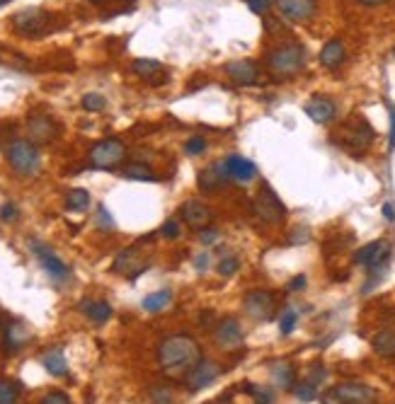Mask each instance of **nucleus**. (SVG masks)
<instances>
[{"label": "nucleus", "instance_id": "1", "mask_svg": "<svg viewBox=\"0 0 395 404\" xmlns=\"http://www.w3.org/2000/svg\"><path fill=\"white\" fill-rule=\"evenodd\" d=\"M204 358L201 346L189 334H168L158 344V363L168 378H184L196 363Z\"/></svg>", "mask_w": 395, "mask_h": 404}, {"label": "nucleus", "instance_id": "2", "mask_svg": "<svg viewBox=\"0 0 395 404\" xmlns=\"http://www.w3.org/2000/svg\"><path fill=\"white\" fill-rule=\"evenodd\" d=\"M391 242L388 240H374V242L364 245V247H359L356 252L352 254V261L356 266H364L366 274H369V278H366V286L361 288V293H369L374 291V288L381 283L383 274H386L388 269V259H391Z\"/></svg>", "mask_w": 395, "mask_h": 404}, {"label": "nucleus", "instance_id": "3", "mask_svg": "<svg viewBox=\"0 0 395 404\" xmlns=\"http://www.w3.org/2000/svg\"><path fill=\"white\" fill-rule=\"evenodd\" d=\"M306 65V48L299 41H284L267 53V73L274 80H289Z\"/></svg>", "mask_w": 395, "mask_h": 404}, {"label": "nucleus", "instance_id": "4", "mask_svg": "<svg viewBox=\"0 0 395 404\" xmlns=\"http://www.w3.org/2000/svg\"><path fill=\"white\" fill-rule=\"evenodd\" d=\"M5 157H8V165L13 167V172L20 177H35L42 170L39 148L32 141H10Z\"/></svg>", "mask_w": 395, "mask_h": 404}, {"label": "nucleus", "instance_id": "5", "mask_svg": "<svg viewBox=\"0 0 395 404\" xmlns=\"http://www.w3.org/2000/svg\"><path fill=\"white\" fill-rule=\"evenodd\" d=\"M10 25H13V30L18 32L20 37L37 39V37H44L46 32H51L54 15L46 13L44 8H25L13 15Z\"/></svg>", "mask_w": 395, "mask_h": 404}, {"label": "nucleus", "instance_id": "6", "mask_svg": "<svg viewBox=\"0 0 395 404\" xmlns=\"http://www.w3.org/2000/svg\"><path fill=\"white\" fill-rule=\"evenodd\" d=\"M252 211L267 226H282L287 221V206L282 204L279 194L274 192L270 184H262L260 192H257L255 201H252Z\"/></svg>", "mask_w": 395, "mask_h": 404}, {"label": "nucleus", "instance_id": "7", "mask_svg": "<svg viewBox=\"0 0 395 404\" xmlns=\"http://www.w3.org/2000/svg\"><path fill=\"white\" fill-rule=\"evenodd\" d=\"M243 310L255 322H272L279 313V300L272 291L252 288V291L243 296Z\"/></svg>", "mask_w": 395, "mask_h": 404}, {"label": "nucleus", "instance_id": "8", "mask_svg": "<svg viewBox=\"0 0 395 404\" xmlns=\"http://www.w3.org/2000/svg\"><path fill=\"white\" fill-rule=\"evenodd\" d=\"M124 157H126V145L122 141L104 138L100 143L92 145L87 160H90V165L95 167V170H114V167L122 165Z\"/></svg>", "mask_w": 395, "mask_h": 404}, {"label": "nucleus", "instance_id": "9", "mask_svg": "<svg viewBox=\"0 0 395 404\" xmlns=\"http://www.w3.org/2000/svg\"><path fill=\"white\" fill-rule=\"evenodd\" d=\"M30 249H32V254L39 259L42 269L51 276V281H56V283L68 281V278H70V266L65 264V261L56 252H54L49 245L39 242V240H30Z\"/></svg>", "mask_w": 395, "mask_h": 404}, {"label": "nucleus", "instance_id": "10", "mask_svg": "<svg viewBox=\"0 0 395 404\" xmlns=\"http://www.w3.org/2000/svg\"><path fill=\"white\" fill-rule=\"evenodd\" d=\"M330 392L337 404H378V390L364 383H339Z\"/></svg>", "mask_w": 395, "mask_h": 404}, {"label": "nucleus", "instance_id": "11", "mask_svg": "<svg viewBox=\"0 0 395 404\" xmlns=\"http://www.w3.org/2000/svg\"><path fill=\"white\" fill-rule=\"evenodd\" d=\"M218 375H221V365L213 361V358H201V361L184 375V387H187L189 392H201L216 383Z\"/></svg>", "mask_w": 395, "mask_h": 404}, {"label": "nucleus", "instance_id": "12", "mask_svg": "<svg viewBox=\"0 0 395 404\" xmlns=\"http://www.w3.org/2000/svg\"><path fill=\"white\" fill-rule=\"evenodd\" d=\"M213 344H216L221 351H235L245 344L243 327L235 318H223L218 320V325L213 327Z\"/></svg>", "mask_w": 395, "mask_h": 404}, {"label": "nucleus", "instance_id": "13", "mask_svg": "<svg viewBox=\"0 0 395 404\" xmlns=\"http://www.w3.org/2000/svg\"><path fill=\"white\" fill-rule=\"evenodd\" d=\"M274 8L284 20L303 25L311 22L318 13V0H274Z\"/></svg>", "mask_w": 395, "mask_h": 404}, {"label": "nucleus", "instance_id": "14", "mask_svg": "<svg viewBox=\"0 0 395 404\" xmlns=\"http://www.w3.org/2000/svg\"><path fill=\"white\" fill-rule=\"evenodd\" d=\"M58 131L61 129H58L56 119H51L44 112H35L30 119H27V133H30V141L35 145L51 143V141L58 136Z\"/></svg>", "mask_w": 395, "mask_h": 404}, {"label": "nucleus", "instance_id": "15", "mask_svg": "<svg viewBox=\"0 0 395 404\" xmlns=\"http://www.w3.org/2000/svg\"><path fill=\"white\" fill-rule=\"evenodd\" d=\"M180 218H182L189 228H194V230H204V228L211 226L216 216H213V211L208 209L204 201L187 199L182 206H180Z\"/></svg>", "mask_w": 395, "mask_h": 404}, {"label": "nucleus", "instance_id": "16", "mask_svg": "<svg viewBox=\"0 0 395 404\" xmlns=\"http://www.w3.org/2000/svg\"><path fill=\"white\" fill-rule=\"evenodd\" d=\"M151 266V261L139 254V247H129L114 259L112 271L114 274H124L126 278H139Z\"/></svg>", "mask_w": 395, "mask_h": 404}, {"label": "nucleus", "instance_id": "17", "mask_svg": "<svg viewBox=\"0 0 395 404\" xmlns=\"http://www.w3.org/2000/svg\"><path fill=\"white\" fill-rule=\"evenodd\" d=\"M0 334H3V348H5V351H10V353L20 351V348L25 346V344L30 341V337H32L25 322L13 320V318L0 322Z\"/></svg>", "mask_w": 395, "mask_h": 404}, {"label": "nucleus", "instance_id": "18", "mask_svg": "<svg viewBox=\"0 0 395 404\" xmlns=\"http://www.w3.org/2000/svg\"><path fill=\"white\" fill-rule=\"evenodd\" d=\"M228 179H230V174H228L226 160H216V162H211L206 170L199 172V189L204 194H216L226 187Z\"/></svg>", "mask_w": 395, "mask_h": 404}, {"label": "nucleus", "instance_id": "19", "mask_svg": "<svg viewBox=\"0 0 395 404\" xmlns=\"http://www.w3.org/2000/svg\"><path fill=\"white\" fill-rule=\"evenodd\" d=\"M223 70H226L228 78L233 80L235 85H240V87L255 85L257 80H260V65H257L255 61H250V58L230 61V63L223 65Z\"/></svg>", "mask_w": 395, "mask_h": 404}, {"label": "nucleus", "instance_id": "20", "mask_svg": "<svg viewBox=\"0 0 395 404\" xmlns=\"http://www.w3.org/2000/svg\"><path fill=\"white\" fill-rule=\"evenodd\" d=\"M131 70L153 87H161L163 83H168L170 80L165 65H163L161 61H156V58H136V61L131 63Z\"/></svg>", "mask_w": 395, "mask_h": 404}, {"label": "nucleus", "instance_id": "21", "mask_svg": "<svg viewBox=\"0 0 395 404\" xmlns=\"http://www.w3.org/2000/svg\"><path fill=\"white\" fill-rule=\"evenodd\" d=\"M303 112L308 114L315 124H330L337 117V105L325 95H313L303 105Z\"/></svg>", "mask_w": 395, "mask_h": 404}, {"label": "nucleus", "instance_id": "22", "mask_svg": "<svg viewBox=\"0 0 395 404\" xmlns=\"http://www.w3.org/2000/svg\"><path fill=\"white\" fill-rule=\"evenodd\" d=\"M349 126V124H347ZM374 129H371L369 122H364V119H359V124L356 126H349L344 129V136H342V145L344 148H361L366 150L371 145V141H374Z\"/></svg>", "mask_w": 395, "mask_h": 404}, {"label": "nucleus", "instance_id": "23", "mask_svg": "<svg viewBox=\"0 0 395 404\" xmlns=\"http://www.w3.org/2000/svg\"><path fill=\"white\" fill-rule=\"evenodd\" d=\"M226 167H228L230 179H235V182L248 184L250 179L257 177V165L252 160H248V157H243V155H228L226 157Z\"/></svg>", "mask_w": 395, "mask_h": 404}, {"label": "nucleus", "instance_id": "24", "mask_svg": "<svg viewBox=\"0 0 395 404\" xmlns=\"http://www.w3.org/2000/svg\"><path fill=\"white\" fill-rule=\"evenodd\" d=\"M270 375L282 390H294L296 368L291 361H287V358H274V361H270Z\"/></svg>", "mask_w": 395, "mask_h": 404}, {"label": "nucleus", "instance_id": "25", "mask_svg": "<svg viewBox=\"0 0 395 404\" xmlns=\"http://www.w3.org/2000/svg\"><path fill=\"white\" fill-rule=\"evenodd\" d=\"M344 56H347V48H344L342 39H330V41L322 44L320 56H318V58H320L322 68L334 70V68H339V65H342Z\"/></svg>", "mask_w": 395, "mask_h": 404}, {"label": "nucleus", "instance_id": "26", "mask_svg": "<svg viewBox=\"0 0 395 404\" xmlns=\"http://www.w3.org/2000/svg\"><path fill=\"white\" fill-rule=\"evenodd\" d=\"M78 310L85 315L87 320L92 322V325H104V322L112 318V305H109L107 300H90V298H85L83 303L78 305Z\"/></svg>", "mask_w": 395, "mask_h": 404}, {"label": "nucleus", "instance_id": "27", "mask_svg": "<svg viewBox=\"0 0 395 404\" xmlns=\"http://www.w3.org/2000/svg\"><path fill=\"white\" fill-rule=\"evenodd\" d=\"M371 346L381 358H395V332L393 330H381L374 334Z\"/></svg>", "mask_w": 395, "mask_h": 404}, {"label": "nucleus", "instance_id": "28", "mask_svg": "<svg viewBox=\"0 0 395 404\" xmlns=\"http://www.w3.org/2000/svg\"><path fill=\"white\" fill-rule=\"evenodd\" d=\"M42 363H44V368H46L51 375H56V378L68 373V361H65V353L61 348H51V351L42 353Z\"/></svg>", "mask_w": 395, "mask_h": 404}, {"label": "nucleus", "instance_id": "29", "mask_svg": "<svg viewBox=\"0 0 395 404\" xmlns=\"http://www.w3.org/2000/svg\"><path fill=\"white\" fill-rule=\"evenodd\" d=\"M122 174L126 179H134V182H158V174L151 170L148 162H129Z\"/></svg>", "mask_w": 395, "mask_h": 404}, {"label": "nucleus", "instance_id": "30", "mask_svg": "<svg viewBox=\"0 0 395 404\" xmlns=\"http://www.w3.org/2000/svg\"><path fill=\"white\" fill-rule=\"evenodd\" d=\"M63 204L70 213H85L90 209V194H87L85 189H70V192L65 194Z\"/></svg>", "mask_w": 395, "mask_h": 404}, {"label": "nucleus", "instance_id": "31", "mask_svg": "<svg viewBox=\"0 0 395 404\" xmlns=\"http://www.w3.org/2000/svg\"><path fill=\"white\" fill-rule=\"evenodd\" d=\"M170 303H173V293H170V291H156V293H151V296L144 298L141 308H144L146 313H161V310H165Z\"/></svg>", "mask_w": 395, "mask_h": 404}, {"label": "nucleus", "instance_id": "32", "mask_svg": "<svg viewBox=\"0 0 395 404\" xmlns=\"http://www.w3.org/2000/svg\"><path fill=\"white\" fill-rule=\"evenodd\" d=\"M20 383L15 380H0V404H18Z\"/></svg>", "mask_w": 395, "mask_h": 404}, {"label": "nucleus", "instance_id": "33", "mask_svg": "<svg viewBox=\"0 0 395 404\" xmlns=\"http://www.w3.org/2000/svg\"><path fill=\"white\" fill-rule=\"evenodd\" d=\"M291 392H294V397H296L299 402H313V400L318 397V387L311 385V383H306V380L296 383Z\"/></svg>", "mask_w": 395, "mask_h": 404}, {"label": "nucleus", "instance_id": "34", "mask_svg": "<svg viewBox=\"0 0 395 404\" xmlns=\"http://www.w3.org/2000/svg\"><path fill=\"white\" fill-rule=\"evenodd\" d=\"M80 107L85 112H102L107 107V100H104L100 92H87V95H83V100H80Z\"/></svg>", "mask_w": 395, "mask_h": 404}, {"label": "nucleus", "instance_id": "35", "mask_svg": "<svg viewBox=\"0 0 395 404\" xmlns=\"http://www.w3.org/2000/svg\"><path fill=\"white\" fill-rule=\"evenodd\" d=\"M296 322H299V313L296 310H284V315L279 318V334L282 337H289L291 332L296 330Z\"/></svg>", "mask_w": 395, "mask_h": 404}, {"label": "nucleus", "instance_id": "36", "mask_svg": "<svg viewBox=\"0 0 395 404\" xmlns=\"http://www.w3.org/2000/svg\"><path fill=\"white\" fill-rule=\"evenodd\" d=\"M325 378H327V368L322 363H313L308 370H306V383H311V385H315V387H320L322 383H325Z\"/></svg>", "mask_w": 395, "mask_h": 404}, {"label": "nucleus", "instance_id": "37", "mask_svg": "<svg viewBox=\"0 0 395 404\" xmlns=\"http://www.w3.org/2000/svg\"><path fill=\"white\" fill-rule=\"evenodd\" d=\"M95 226H97V230H102V233H112L114 230V218H112V213H109L104 206L100 204L97 206V213H95Z\"/></svg>", "mask_w": 395, "mask_h": 404}, {"label": "nucleus", "instance_id": "38", "mask_svg": "<svg viewBox=\"0 0 395 404\" xmlns=\"http://www.w3.org/2000/svg\"><path fill=\"white\" fill-rule=\"evenodd\" d=\"M148 395H151L153 404H173V390L168 385H153Z\"/></svg>", "mask_w": 395, "mask_h": 404}, {"label": "nucleus", "instance_id": "39", "mask_svg": "<svg viewBox=\"0 0 395 404\" xmlns=\"http://www.w3.org/2000/svg\"><path fill=\"white\" fill-rule=\"evenodd\" d=\"M184 152L192 155V157L204 155V152H206V138H201V136H192V138L184 141Z\"/></svg>", "mask_w": 395, "mask_h": 404}, {"label": "nucleus", "instance_id": "40", "mask_svg": "<svg viewBox=\"0 0 395 404\" xmlns=\"http://www.w3.org/2000/svg\"><path fill=\"white\" fill-rule=\"evenodd\" d=\"M218 274L221 276H233V274H238V269H240V261H238V256H223L221 261H218Z\"/></svg>", "mask_w": 395, "mask_h": 404}, {"label": "nucleus", "instance_id": "41", "mask_svg": "<svg viewBox=\"0 0 395 404\" xmlns=\"http://www.w3.org/2000/svg\"><path fill=\"white\" fill-rule=\"evenodd\" d=\"M245 392H250V395H255V404H272L274 397L270 390H262V387H255V385H243Z\"/></svg>", "mask_w": 395, "mask_h": 404}, {"label": "nucleus", "instance_id": "42", "mask_svg": "<svg viewBox=\"0 0 395 404\" xmlns=\"http://www.w3.org/2000/svg\"><path fill=\"white\" fill-rule=\"evenodd\" d=\"M39 404H70V397L61 390H51V392H46V395L42 397Z\"/></svg>", "mask_w": 395, "mask_h": 404}, {"label": "nucleus", "instance_id": "43", "mask_svg": "<svg viewBox=\"0 0 395 404\" xmlns=\"http://www.w3.org/2000/svg\"><path fill=\"white\" fill-rule=\"evenodd\" d=\"M18 206H15V204H3V206H0V221H3V223H13L15 221V218H18Z\"/></svg>", "mask_w": 395, "mask_h": 404}, {"label": "nucleus", "instance_id": "44", "mask_svg": "<svg viewBox=\"0 0 395 404\" xmlns=\"http://www.w3.org/2000/svg\"><path fill=\"white\" fill-rule=\"evenodd\" d=\"M216 240H218V230L213 226H208V228H204V230H199V242L204 245V247H206V245H213Z\"/></svg>", "mask_w": 395, "mask_h": 404}, {"label": "nucleus", "instance_id": "45", "mask_svg": "<svg viewBox=\"0 0 395 404\" xmlns=\"http://www.w3.org/2000/svg\"><path fill=\"white\" fill-rule=\"evenodd\" d=\"M245 3H248V8L255 15H267V13H270V0H245Z\"/></svg>", "mask_w": 395, "mask_h": 404}, {"label": "nucleus", "instance_id": "46", "mask_svg": "<svg viewBox=\"0 0 395 404\" xmlns=\"http://www.w3.org/2000/svg\"><path fill=\"white\" fill-rule=\"evenodd\" d=\"M161 235H163V237H168V240H175V237H177V235H180L177 221H165V223H163Z\"/></svg>", "mask_w": 395, "mask_h": 404}, {"label": "nucleus", "instance_id": "47", "mask_svg": "<svg viewBox=\"0 0 395 404\" xmlns=\"http://www.w3.org/2000/svg\"><path fill=\"white\" fill-rule=\"evenodd\" d=\"M208 266H211V256H208V254H196L194 256V269L196 271H208Z\"/></svg>", "mask_w": 395, "mask_h": 404}, {"label": "nucleus", "instance_id": "48", "mask_svg": "<svg viewBox=\"0 0 395 404\" xmlns=\"http://www.w3.org/2000/svg\"><path fill=\"white\" fill-rule=\"evenodd\" d=\"M306 286H308V278H306V276H294V278H291V283H289V291H291V293L303 291Z\"/></svg>", "mask_w": 395, "mask_h": 404}, {"label": "nucleus", "instance_id": "49", "mask_svg": "<svg viewBox=\"0 0 395 404\" xmlns=\"http://www.w3.org/2000/svg\"><path fill=\"white\" fill-rule=\"evenodd\" d=\"M386 107H388V117H391V148L395 150V107L391 105V102H386Z\"/></svg>", "mask_w": 395, "mask_h": 404}, {"label": "nucleus", "instance_id": "50", "mask_svg": "<svg viewBox=\"0 0 395 404\" xmlns=\"http://www.w3.org/2000/svg\"><path fill=\"white\" fill-rule=\"evenodd\" d=\"M381 213H383V218H386L388 223H395V206H393V201H386V204H383V209H381Z\"/></svg>", "mask_w": 395, "mask_h": 404}, {"label": "nucleus", "instance_id": "51", "mask_svg": "<svg viewBox=\"0 0 395 404\" xmlns=\"http://www.w3.org/2000/svg\"><path fill=\"white\" fill-rule=\"evenodd\" d=\"M356 3H361V5H383V3H388V0H356Z\"/></svg>", "mask_w": 395, "mask_h": 404}, {"label": "nucleus", "instance_id": "52", "mask_svg": "<svg viewBox=\"0 0 395 404\" xmlns=\"http://www.w3.org/2000/svg\"><path fill=\"white\" fill-rule=\"evenodd\" d=\"M8 3H13V0H0V8H3V5H8Z\"/></svg>", "mask_w": 395, "mask_h": 404}, {"label": "nucleus", "instance_id": "53", "mask_svg": "<svg viewBox=\"0 0 395 404\" xmlns=\"http://www.w3.org/2000/svg\"><path fill=\"white\" fill-rule=\"evenodd\" d=\"M90 3H104V0H90Z\"/></svg>", "mask_w": 395, "mask_h": 404}, {"label": "nucleus", "instance_id": "54", "mask_svg": "<svg viewBox=\"0 0 395 404\" xmlns=\"http://www.w3.org/2000/svg\"><path fill=\"white\" fill-rule=\"evenodd\" d=\"M124 3H134V0H124Z\"/></svg>", "mask_w": 395, "mask_h": 404}]
</instances>
